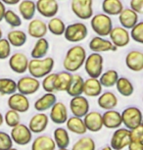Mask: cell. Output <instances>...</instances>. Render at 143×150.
<instances>
[{"instance_id":"cell-1","label":"cell","mask_w":143,"mask_h":150,"mask_svg":"<svg viewBox=\"0 0 143 150\" xmlns=\"http://www.w3.org/2000/svg\"><path fill=\"white\" fill-rule=\"evenodd\" d=\"M86 56L87 54L85 47L80 44L74 45L67 51L63 61V66L65 70L70 73L77 72L85 64Z\"/></svg>"},{"instance_id":"cell-2","label":"cell","mask_w":143,"mask_h":150,"mask_svg":"<svg viewBox=\"0 0 143 150\" xmlns=\"http://www.w3.org/2000/svg\"><path fill=\"white\" fill-rule=\"evenodd\" d=\"M54 65L55 61L52 57H44L39 59L32 58V60H29L27 71L32 77L41 79L52 72Z\"/></svg>"},{"instance_id":"cell-3","label":"cell","mask_w":143,"mask_h":150,"mask_svg":"<svg viewBox=\"0 0 143 150\" xmlns=\"http://www.w3.org/2000/svg\"><path fill=\"white\" fill-rule=\"evenodd\" d=\"M90 26L97 35L105 38L109 35L113 28V21L110 16L104 13H99L93 15L90 18Z\"/></svg>"},{"instance_id":"cell-4","label":"cell","mask_w":143,"mask_h":150,"mask_svg":"<svg viewBox=\"0 0 143 150\" xmlns=\"http://www.w3.org/2000/svg\"><path fill=\"white\" fill-rule=\"evenodd\" d=\"M83 66H85V70L89 76V78L98 79L103 73L104 58L101 55V53L92 52L91 54L86 56Z\"/></svg>"},{"instance_id":"cell-5","label":"cell","mask_w":143,"mask_h":150,"mask_svg":"<svg viewBox=\"0 0 143 150\" xmlns=\"http://www.w3.org/2000/svg\"><path fill=\"white\" fill-rule=\"evenodd\" d=\"M63 35L69 42H80L87 38L88 29L83 23H74L66 26Z\"/></svg>"},{"instance_id":"cell-6","label":"cell","mask_w":143,"mask_h":150,"mask_svg":"<svg viewBox=\"0 0 143 150\" xmlns=\"http://www.w3.org/2000/svg\"><path fill=\"white\" fill-rule=\"evenodd\" d=\"M122 122L128 129H132L142 124V113L141 110L135 106H130L125 108L120 113Z\"/></svg>"},{"instance_id":"cell-7","label":"cell","mask_w":143,"mask_h":150,"mask_svg":"<svg viewBox=\"0 0 143 150\" xmlns=\"http://www.w3.org/2000/svg\"><path fill=\"white\" fill-rule=\"evenodd\" d=\"M71 9L80 20H88L93 16V0H72Z\"/></svg>"},{"instance_id":"cell-8","label":"cell","mask_w":143,"mask_h":150,"mask_svg":"<svg viewBox=\"0 0 143 150\" xmlns=\"http://www.w3.org/2000/svg\"><path fill=\"white\" fill-rule=\"evenodd\" d=\"M32 132H30L29 127L24 124H18L17 126L13 127L11 131V138L14 142L18 145H27L32 141Z\"/></svg>"},{"instance_id":"cell-9","label":"cell","mask_w":143,"mask_h":150,"mask_svg":"<svg viewBox=\"0 0 143 150\" xmlns=\"http://www.w3.org/2000/svg\"><path fill=\"white\" fill-rule=\"evenodd\" d=\"M40 87L38 79L32 76H25L17 81V90L24 95H32L35 93Z\"/></svg>"},{"instance_id":"cell-10","label":"cell","mask_w":143,"mask_h":150,"mask_svg":"<svg viewBox=\"0 0 143 150\" xmlns=\"http://www.w3.org/2000/svg\"><path fill=\"white\" fill-rule=\"evenodd\" d=\"M109 36L111 38V42L117 48H123L130 44V33H128V30L123 27H113L109 33Z\"/></svg>"},{"instance_id":"cell-11","label":"cell","mask_w":143,"mask_h":150,"mask_svg":"<svg viewBox=\"0 0 143 150\" xmlns=\"http://www.w3.org/2000/svg\"><path fill=\"white\" fill-rule=\"evenodd\" d=\"M35 8L44 18H53L59 12L58 0H37L35 2Z\"/></svg>"},{"instance_id":"cell-12","label":"cell","mask_w":143,"mask_h":150,"mask_svg":"<svg viewBox=\"0 0 143 150\" xmlns=\"http://www.w3.org/2000/svg\"><path fill=\"white\" fill-rule=\"evenodd\" d=\"M130 143V132L128 129H119L113 134L111 138V148L114 150H123Z\"/></svg>"},{"instance_id":"cell-13","label":"cell","mask_w":143,"mask_h":150,"mask_svg":"<svg viewBox=\"0 0 143 150\" xmlns=\"http://www.w3.org/2000/svg\"><path fill=\"white\" fill-rule=\"evenodd\" d=\"M89 102L86 97L81 95L74 96L70 101V109L75 117L82 118L89 112Z\"/></svg>"},{"instance_id":"cell-14","label":"cell","mask_w":143,"mask_h":150,"mask_svg":"<svg viewBox=\"0 0 143 150\" xmlns=\"http://www.w3.org/2000/svg\"><path fill=\"white\" fill-rule=\"evenodd\" d=\"M8 106L10 109L15 110L18 113H26L30 109V100L27 95L15 92L8 98Z\"/></svg>"},{"instance_id":"cell-15","label":"cell","mask_w":143,"mask_h":150,"mask_svg":"<svg viewBox=\"0 0 143 150\" xmlns=\"http://www.w3.org/2000/svg\"><path fill=\"white\" fill-rule=\"evenodd\" d=\"M89 49L92 52L96 53H102V52H109V51H117L118 48L112 43L111 40H108L102 36L96 35L91 38L89 41Z\"/></svg>"},{"instance_id":"cell-16","label":"cell","mask_w":143,"mask_h":150,"mask_svg":"<svg viewBox=\"0 0 143 150\" xmlns=\"http://www.w3.org/2000/svg\"><path fill=\"white\" fill-rule=\"evenodd\" d=\"M29 59L27 55L22 52H16L10 55L9 67L16 74H25L27 71Z\"/></svg>"},{"instance_id":"cell-17","label":"cell","mask_w":143,"mask_h":150,"mask_svg":"<svg viewBox=\"0 0 143 150\" xmlns=\"http://www.w3.org/2000/svg\"><path fill=\"white\" fill-rule=\"evenodd\" d=\"M47 32L46 23L40 19H32L27 25V35L33 38H45Z\"/></svg>"},{"instance_id":"cell-18","label":"cell","mask_w":143,"mask_h":150,"mask_svg":"<svg viewBox=\"0 0 143 150\" xmlns=\"http://www.w3.org/2000/svg\"><path fill=\"white\" fill-rule=\"evenodd\" d=\"M50 111V120L54 124L62 125L65 124L68 120V110H67L66 105L63 102H56L53 104Z\"/></svg>"},{"instance_id":"cell-19","label":"cell","mask_w":143,"mask_h":150,"mask_svg":"<svg viewBox=\"0 0 143 150\" xmlns=\"http://www.w3.org/2000/svg\"><path fill=\"white\" fill-rule=\"evenodd\" d=\"M119 22L120 27L127 30H130L139 22V15L130 8H124L119 15Z\"/></svg>"},{"instance_id":"cell-20","label":"cell","mask_w":143,"mask_h":150,"mask_svg":"<svg viewBox=\"0 0 143 150\" xmlns=\"http://www.w3.org/2000/svg\"><path fill=\"white\" fill-rule=\"evenodd\" d=\"M125 65L133 72L143 70V53L140 50H131L125 56Z\"/></svg>"},{"instance_id":"cell-21","label":"cell","mask_w":143,"mask_h":150,"mask_svg":"<svg viewBox=\"0 0 143 150\" xmlns=\"http://www.w3.org/2000/svg\"><path fill=\"white\" fill-rule=\"evenodd\" d=\"M83 123L87 131L96 132H99L103 128L102 123V114L99 112H88L83 117Z\"/></svg>"},{"instance_id":"cell-22","label":"cell","mask_w":143,"mask_h":150,"mask_svg":"<svg viewBox=\"0 0 143 150\" xmlns=\"http://www.w3.org/2000/svg\"><path fill=\"white\" fill-rule=\"evenodd\" d=\"M49 118L44 113H37L30 119L29 124V129L33 134H39L45 131L48 126Z\"/></svg>"},{"instance_id":"cell-23","label":"cell","mask_w":143,"mask_h":150,"mask_svg":"<svg viewBox=\"0 0 143 150\" xmlns=\"http://www.w3.org/2000/svg\"><path fill=\"white\" fill-rule=\"evenodd\" d=\"M103 126L107 129H118L122 126V116L116 110H107L102 115Z\"/></svg>"},{"instance_id":"cell-24","label":"cell","mask_w":143,"mask_h":150,"mask_svg":"<svg viewBox=\"0 0 143 150\" xmlns=\"http://www.w3.org/2000/svg\"><path fill=\"white\" fill-rule=\"evenodd\" d=\"M102 87L98 79L88 78L83 81L82 93H85L88 97H98L102 93Z\"/></svg>"},{"instance_id":"cell-25","label":"cell","mask_w":143,"mask_h":150,"mask_svg":"<svg viewBox=\"0 0 143 150\" xmlns=\"http://www.w3.org/2000/svg\"><path fill=\"white\" fill-rule=\"evenodd\" d=\"M18 9L20 17L22 19L26 20V21H30L33 19L36 13L35 2L33 0H21L19 2Z\"/></svg>"},{"instance_id":"cell-26","label":"cell","mask_w":143,"mask_h":150,"mask_svg":"<svg viewBox=\"0 0 143 150\" xmlns=\"http://www.w3.org/2000/svg\"><path fill=\"white\" fill-rule=\"evenodd\" d=\"M56 101H57V98H56V95L54 93L46 92L45 94L35 101V109L38 112H44L51 108Z\"/></svg>"},{"instance_id":"cell-27","label":"cell","mask_w":143,"mask_h":150,"mask_svg":"<svg viewBox=\"0 0 143 150\" xmlns=\"http://www.w3.org/2000/svg\"><path fill=\"white\" fill-rule=\"evenodd\" d=\"M97 103L100 108L104 110H112L118 105V98L112 91H106L99 95Z\"/></svg>"},{"instance_id":"cell-28","label":"cell","mask_w":143,"mask_h":150,"mask_svg":"<svg viewBox=\"0 0 143 150\" xmlns=\"http://www.w3.org/2000/svg\"><path fill=\"white\" fill-rule=\"evenodd\" d=\"M50 48V44L48 40L45 38H37V40L33 45V48L30 52V55H32V58H44L46 57L47 53L49 51Z\"/></svg>"},{"instance_id":"cell-29","label":"cell","mask_w":143,"mask_h":150,"mask_svg":"<svg viewBox=\"0 0 143 150\" xmlns=\"http://www.w3.org/2000/svg\"><path fill=\"white\" fill-rule=\"evenodd\" d=\"M124 9V4L120 0H103V13L108 16H118Z\"/></svg>"},{"instance_id":"cell-30","label":"cell","mask_w":143,"mask_h":150,"mask_svg":"<svg viewBox=\"0 0 143 150\" xmlns=\"http://www.w3.org/2000/svg\"><path fill=\"white\" fill-rule=\"evenodd\" d=\"M83 81H85V80H83V78L80 75L74 74L72 76V80L68 86V89L66 90L67 93L70 96H72V97L81 95L83 90Z\"/></svg>"},{"instance_id":"cell-31","label":"cell","mask_w":143,"mask_h":150,"mask_svg":"<svg viewBox=\"0 0 143 150\" xmlns=\"http://www.w3.org/2000/svg\"><path fill=\"white\" fill-rule=\"evenodd\" d=\"M7 40L9 41L11 46L22 47L26 44L27 40V35L24 30H13L7 33Z\"/></svg>"},{"instance_id":"cell-32","label":"cell","mask_w":143,"mask_h":150,"mask_svg":"<svg viewBox=\"0 0 143 150\" xmlns=\"http://www.w3.org/2000/svg\"><path fill=\"white\" fill-rule=\"evenodd\" d=\"M56 144L54 139L48 135L37 137L33 140L32 150H55Z\"/></svg>"},{"instance_id":"cell-33","label":"cell","mask_w":143,"mask_h":150,"mask_svg":"<svg viewBox=\"0 0 143 150\" xmlns=\"http://www.w3.org/2000/svg\"><path fill=\"white\" fill-rule=\"evenodd\" d=\"M73 74L68 71H62L56 74L55 78V90L56 91H66L72 80Z\"/></svg>"},{"instance_id":"cell-34","label":"cell","mask_w":143,"mask_h":150,"mask_svg":"<svg viewBox=\"0 0 143 150\" xmlns=\"http://www.w3.org/2000/svg\"><path fill=\"white\" fill-rule=\"evenodd\" d=\"M66 123H67V129L70 132H74V134H85L87 132V129H86L85 126V123H83V120L80 117H75V116L71 117L66 121Z\"/></svg>"},{"instance_id":"cell-35","label":"cell","mask_w":143,"mask_h":150,"mask_svg":"<svg viewBox=\"0 0 143 150\" xmlns=\"http://www.w3.org/2000/svg\"><path fill=\"white\" fill-rule=\"evenodd\" d=\"M115 86L117 87L118 92H119L120 95L125 96V97H130V96L132 95V93L134 91L132 83H131L128 78H125V77H120V78L119 77Z\"/></svg>"},{"instance_id":"cell-36","label":"cell","mask_w":143,"mask_h":150,"mask_svg":"<svg viewBox=\"0 0 143 150\" xmlns=\"http://www.w3.org/2000/svg\"><path fill=\"white\" fill-rule=\"evenodd\" d=\"M47 30H49V33H51L53 35L60 36L64 35L66 29V25L62 19L58 18V17H53L50 18L49 22L47 23Z\"/></svg>"},{"instance_id":"cell-37","label":"cell","mask_w":143,"mask_h":150,"mask_svg":"<svg viewBox=\"0 0 143 150\" xmlns=\"http://www.w3.org/2000/svg\"><path fill=\"white\" fill-rule=\"evenodd\" d=\"M118 79H119V74L115 70H108L105 73H102L101 76L98 78L101 86L104 87H112L116 84Z\"/></svg>"},{"instance_id":"cell-38","label":"cell","mask_w":143,"mask_h":150,"mask_svg":"<svg viewBox=\"0 0 143 150\" xmlns=\"http://www.w3.org/2000/svg\"><path fill=\"white\" fill-rule=\"evenodd\" d=\"M54 142L59 148H67L70 144V137L67 129L58 128L54 131Z\"/></svg>"},{"instance_id":"cell-39","label":"cell","mask_w":143,"mask_h":150,"mask_svg":"<svg viewBox=\"0 0 143 150\" xmlns=\"http://www.w3.org/2000/svg\"><path fill=\"white\" fill-rule=\"evenodd\" d=\"M17 91V81L9 78H0V94L11 95Z\"/></svg>"},{"instance_id":"cell-40","label":"cell","mask_w":143,"mask_h":150,"mask_svg":"<svg viewBox=\"0 0 143 150\" xmlns=\"http://www.w3.org/2000/svg\"><path fill=\"white\" fill-rule=\"evenodd\" d=\"M3 20L11 28H13V29L21 27L22 24H23L21 17H20L16 12H14L13 10H10V9L9 10L6 9V11H5Z\"/></svg>"},{"instance_id":"cell-41","label":"cell","mask_w":143,"mask_h":150,"mask_svg":"<svg viewBox=\"0 0 143 150\" xmlns=\"http://www.w3.org/2000/svg\"><path fill=\"white\" fill-rule=\"evenodd\" d=\"M72 150H95V142L91 137H83L74 144Z\"/></svg>"},{"instance_id":"cell-42","label":"cell","mask_w":143,"mask_h":150,"mask_svg":"<svg viewBox=\"0 0 143 150\" xmlns=\"http://www.w3.org/2000/svg\"><path fill=\"white\" fill-rule=\"evenodd\" d=\"M130 36L137 43H143V22H138L135 26L131 28Z\"/></svg>"},{"instance_id":"cell-43","label":"cell","mask_w":143,"mask_h":150,"mask_svg":"<svg viewBox=\"0 0 143 150\" xmlns=\"http://www.w3.org/2000/svg\"><path fill=\"white\" fill-rule=\"evenodd\" d=\"M3 118H4V122L6 123L7 126L11 127V128L17 126V125L20 124V122H21L20 114L17 111H15V110H12V109L7 111L6 114H5V117Z\"/></svg>"},{"instance_id":"cell-44","label":"cell","mask_w":143,"mask_h":150,"mask_svg":"<svg viewBox=\"0 0 143 150\" xmlns=\"http://www.w3.org/2000/svg\"><path fill=\"white\" fill-rule=\"evenodd\" d=\"M55 78H56V74L50 73L47 76L43 78L42 81V88L45 90L46 92H52L54 93L55 90Z\"/></svg>"},{"instance_id":"cell-45","label":"cell","mask_w":143,"mask_h":150,"mask_svg":"<svg viewBox=\"0 0 143 150\" xmlns=\"http://www.w3.org/2000/svg\"><path fill=\"white\" fill-rule=\"evenodd\" d=\"M12 46L7 40V38H0V60H5L11 55Z\"/></svg>"},{"instance_id":"cell-46","label":"cell","mask_w":143,"mask_h":150,"mask_svg":"<svg viewBox=\"0 0 143 150\" xmlns=\"http://www.w3.org/2000/svg\"><path fill=\"white\" fill-rule=\"evenodd\" d=\"M13 147V140L8 134L0 132V150H9Z\"/></svg>"},{"instance_id":"cell-47","label":"cell","mask_w":143,"mask_h":150,"mask_svg":"<svg viewBox=\"0 0 143 150\" xmlns=\"http://www.w3.org/2000/svg\"><path fill=\"white\" fill-rule=\"evenodd\" d=\"M130 142H143V125H139L138 127L132 129H130Z\"/></svg>"},{"instance_id":"cell-48","label":"cell","mask_w":143,"mask_h":150,"mask_svg":"<svg viewBox=\"0 0 143 150\" xmlns=\"http://www.w3.org/2000/svg\"><path fill=\"white\" fill-rule=\"evenodd\" d=\"M130 9L136 12L138 15L143 14V0H130Z\"/></svg>"},{"instance_id":"cell-49","label":"cell","mask_w":143,"mask_h":150,"mask_svg":"<svg viewBox=\"0 0 143 150\" xmlns=\"http://www.w3.org/2000/svg\"><path fill=\"white\" fill-rule=\"evenodd\" d=\"M128 150H143V142H131L128 144Z\"/></svg>"},{"instance_id":"cell-50","label":"cell","mask_w":143,"mask_h":150,"mask_svg":"<svg viewBox=\"0 0 143 150\" xmlns=\"http://www.w3.org/2000/svg\"><path fill=\"white\" fill-rule=\"evenodd\" d=\"M5 11H6V7H5V4L0 0V22H2V20L4 18V14Z\"/></svg>"},{"instance_id":"cell-51","label":"cell","mask_w":143,"mask_h":150,"mask_svg":"<svg viewBox=\"0 0 143 150\" xmlns=\"http://www.w3.org/2000/svg\"><path fill=\"white\" fill-rule=\"evenodd\" d=\"M1 1L7 5H17L21 0H1Z\"/></svg>"},{"instance_id":"cell-52","label":"cell","mask_w":143,"mask_h":150,"mask_svg":"<svg viewBox=\"0 0 143 150\" xmlns=\"http://www.w3.org/2000/svg\"><path fill=\"white\" fill-rule=\"evenodd\" d=\"M4 123V118H3V116H2V114L0 113V127L2 126V124Z\"/></svg>"},{"instance_id":"cell-53","label":"cell","mask_w":143,"mask_h":150,"mask_svg":"<svg viewBox=\"0 0 143 150\" xmlns=\"http://www.w3.org/2000/svg\"><path fill=\"white\" fill-rule=\"evenodd\" d=\"M101 150H113V149L111 148V146H105L104 148H102Z\"/></svg>"},{"instance_id":"cell-54","label":"cell","mask_w":143,"mask_h":150,"mask_svg":"<svg viewBox=\"0 0 143 150\" xmlns=\"http://www.w3.org/2000/svg\"><path fill=\"white\" fill-rule=\"evenodd\" d=\"M2 35H3V32H2V29L0 28V38H2Z\"/></svg>"},{"instance_id":"cell-55","label":"cell","mask_w":143,"mask_h":150,"mask_svg":"<svg viewBox=\"0 0 143 150\" xmlns=\"http://www.w3.org/2000/svg\"><path fill=\"white\" fill-rule=\"evenodd\" d=\"M59 150H68L67 148H59Z\"/></svg>"},{"instance_id":"cell-56","label":"cell","mask_w":143,"mask_h":150,"mask_svg":"<svg viewBox=\"0 0 143 150\" xmlns=\"http://www.w3.org/2000/svg\"><path fill=\"white\" fill-rule=\"evenodd\" d=\"M9 150H18V149H16V148H13V147H12V148H10Z\"/></svg>"},{"instance_id":"cell-57","label":"cell","mask_w":143,"mask_h":150,"mask_svg":"<svg viewBox=\"0 0 143 150\" xmlns=\"http://www.w3.org/2000/svg\"><path fill=\"white\" fill-rule=\"evenodd\" d=\"M58 1H59V0H58ZM60 1H62V0H60Z\"/></svg>"}]
</instances>
